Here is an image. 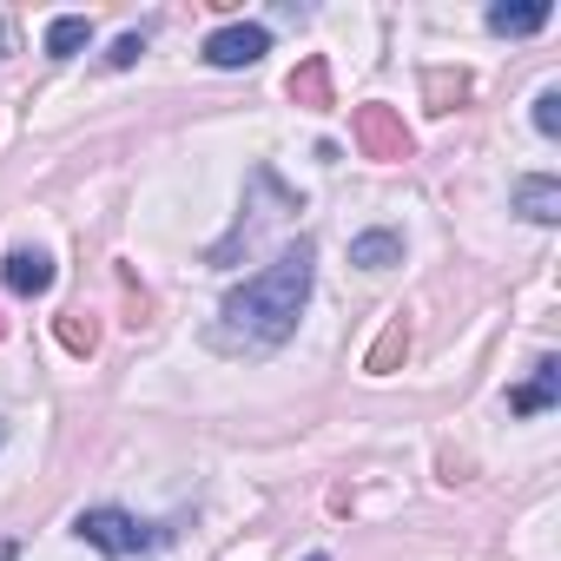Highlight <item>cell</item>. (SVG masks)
Returning a JSON list of instances; mask_svg holds the SVG:
<instances>
[{"mask_svg": "<svg viewBox=\"0 0 561 561\" xmlns=\"http://www.w3.org/2000/svg\"><path fill=\"white\" fill-rule=\"evenodd\" d=\"M311 257H318L311 238H298V244L277 251L257 277L231 285L225 305H218V324H211V351H225V357H264V351L285 344L298 331L305 305H311V285H318V264Z\"/></svg>", "mask_w": 561, "mask_h": 561, "instance_id": "6da1fadb", "label": "cell"}, {"mask_svg": "<svg viewBox=\"0 0 561 561\" xmlns=\"http://www.w3.org/2000/svg\"><path fill=\"white\" fill-rule=\"evenodd\" d=\"M73 535H80V541H93V548H100V554H113V561H133V554L165 548V541H172V522H139L133 508L100 502V508H80V515H73Z\"/></svg>", "mask_w": 561, "mask_h": 561, "instance_id": "7a4b0ae2", "label": "cell"}, {"mask_svg": "<svg viewBox=\"0 0 561 561\" xmlns=\"http://www.w3.org/2000/svg\"><path fill=\"white\" fill-rule=\"evenodd\" d=\"M351 139H357V152L377 159V165L410 159V126H403L397 106H357V113H351Z\"/></svg>", "mask_w": 561, "mask_h": 561, "instance_id": "3957f363", "label": "cell"}, {"mask_svg": "<svg viewBox=\"0 0 561 561\" xmlns=\"http://www.w3.org/2000/svg\"><path fill=\"white\" fill-rule=\"evenodd\" d=\"M271 54V34L264 27H218L211 41H205V67H218V73H238V67H257Z\"/></svg>", "mask_w": 561, "mask_h": 561, "instance_id": "277c9868", "label": "cell"}, {"mask_svg": "<svg viewBox=\"0 0 561 561\" xmlns=\"http://www.w3.org/2000/svg\"><path fill=\"white\" fill-rule=\"evenodd\" d=\"M0 277H8V291H14V298H47L60 271H54V257H47V251L21 244V251H8V264H0Z\"/></svg>", "mask_w": 561, "mask_h": 561, "instance_id": "5b68a950", "label": "cell"}, {"mask_svg": "<svg viewBox=\"0 0 561 561\" xmlns=\"http://www.w3.org/2000/svg\"><path fill=\"white\" fill-rule=\"evenodd\" d=\"M285 93H291V106H311V113L337 106V100H331V60H324V54H305V60L291 67V80H285Z\"/></svg>", "mask_w": 561, "mask_h": 561, "instance_id": "8992f818", "label": "cell"}, {"mask_svg": "<svg viewBox=\"0 0 561 561\" xmlns=\"http://www.w3.org/2000/svg\"><path fill=\"white\" fill-rule=\"evenodd\" d=\"M554 397H561V357H541L535 377L522 390H508V410L515 416H541V410H554Z\"/></svg>", "mask_w": 561, "mask_h": 561, "instance_id": "52a82bcc", "label": "cell"}, {"mask_svg": "<svg viewBox=\"0 0 561 561\" xmlns=\"http://www.w3.org/2000/svg\"><path fill=\"white\" fill-rule=\"evenodd\" d=\"M515 211H522L528 225H554V218H561V179H548V172L522 179V185H515Z\"/></svg>", "mask_w": 561, "mask_h": 561, "instance_id": "ba28073f", "label": "cell"}, {"mask_svg": "<svg viewBox=\"0 0 561 561\" xmlns=\"http://www.w3.org/2000/svg\"><path fill=\"white\" fill-rule=\"evenodd\" d=\"M469 93H476V80H469L462 67H430V73H423V100H430V113H456Z\"/></svg>", "mask_w": 561, "mask_h": 561, "instance_id": "9c48e42d", "label": "cell"}, {"mask_svg": "<svg viewBox=\"0 0 561 561\" xmlns=\"http://www.w3.org/2000/svg\"><path fill=\"white\" fill-rule=\"evenodd\" d=\"M403 357H410V318L397 311V318L383 324V337L370 344V357H364V370H370V377H397V364H403Z\"/></svg>", "mask_w": 561, "mask_h": 561, "instance_id": "30bf717a", "label": "cell"}, {"mask_svg": "<svg viewBox=\"0 0 561 561\" xmlns=\"http://www.w3.org/2000/svg\"><path fill=\"white\" fill-rule=\"evenodd\" d=\"M554 21V8H548V0H528V8H508V0H502V8H489V34H508V41H522V34H541Z\"/></svg>", "mask_w": 561, "mask_h": 561, "instance_id": "8fae6325", "label": "cell"}, {"mask_svg": "<svg viewBox=\"0 0 561 561\" xmlns=\"http://www.w3.org/2000/svg\"><path fill=\"white\" fill-rule=\"evenodd\" d=\"M351 264H364V271L403 264V231H357V238H351Z\"/></svg>", "mask_w": 561, "mask_h": 561, "instance_id": "7c38bea8", "label": "cell"}, {"mask_svg": "<svg viewBox=\"0 0 561 561\" xmlns=\"http://www.w3.org/2000/svg\"><path fill=\"white\" fill-rule=\"evenodd\" d=\"M87 41H93V21H87V14H60V21L47 27V54H54V60H73Z\"/></svg>", "mask_w": 561, "mask_h": 561, "instance_id": "4fadbf2b", "label": "cell"}, {"mask_svg": "<svg viewBox=\"0 0 561 561\" xmlns=\"http://www.w3.org/2000/svg\"><path fill=\"white\" fill-rule=\"evenodd\" d=\"M54 331H60V344H67L73 357H93V351H100V318H93V311H67Z\"/></svg>", "mask_w": 561, "mask_h": 561, "instance_id": "5bb4252c", "label": "cell"}, {"mask_svg": "<svg viewBox=\"0 0 561 561\" xmlns=\"http://www.w3.org/2000/svg\"><path fill=\"white\" fill-rule=\"evenodd\" d=\"M535 133H541V139L561 133V87H541V93H535Z\"/></svg>", "mask_w": 561, "mask_h": 561, "instance_id": "9a60e30c", "label": "cell"}, {"mask_svg": "<svg viewBox=\"0 0 561 561\" xmlns=\"http://www.w3.org/2000/svg\"><path fill=\"white\" fill-rule=\"evenodd\" d=\"M139 54H146V34H119V41H113V54H106V67H119V73H126V67H139Z\"/></svg>", "mask_w": 561, "mask_h": 561, "instance_id": "2e32d148", "label": "cell"}, {"mask_svg": "<svg viewBox=\"0 0 561 561\" xmlns=\"http://www.w3.org/2000/svg\"><path fill=\"white\" fill-rule=\"evenodd\" d=\"M305 561H331V554H305Z\"/></svg>", "mask_w": 561, "mask_h": 561, "instance_id": "e0dca14e", "label": "cell"}, {"mask_svg": "<svg viewBox=\"0 0 561 561\" xmlns=\"http://www.w3.org/2000/svg\"><path fill=\"white\" fill-rule=\"evenodd\" d=\"M0 443H8V423H0Z\"/></svg>", "mask_w": 561, "mask_h": 561, "instance_id": "ac0fdd59", "label": "cell"}, {"mask_svg": "<svg viewBox=\"0 0 561 561\" xmlns=\"http://www.w3.org/2000/svg\"><path fill=\"white\" fill-rule=\"evenodd\" d=\"M0 331H8V324H0Z\"/></svg>", "mask_w": 561, "mask_h": 561, "instance_id": "d6986e66", "label": "cell"}]
</instances>
